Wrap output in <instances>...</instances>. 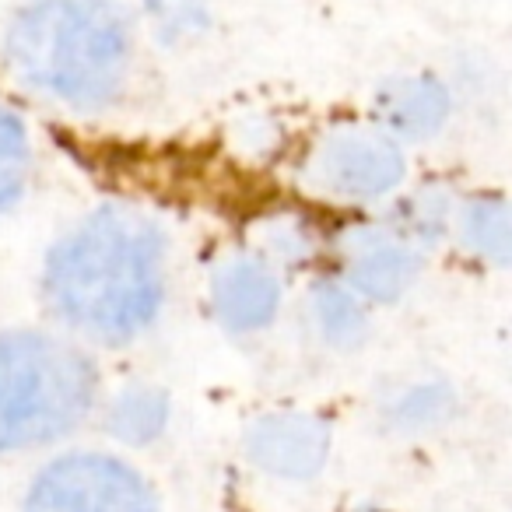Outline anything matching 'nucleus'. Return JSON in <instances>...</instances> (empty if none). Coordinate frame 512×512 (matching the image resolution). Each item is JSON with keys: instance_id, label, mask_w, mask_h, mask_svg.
Wrapping results in <instances>:
<instances>
[{"instance_id": "1", "label": "nucleus", "mask_w": 512, "mask_h": 512, "mask_svg": "<svg viewBox=\"0 0 512 512\" xmlns=\"http://www.w3.org/2000/svg\"><path fill=\"white\" fill-rule=\"evenodd\" d=\"M169 288V242L148 211L109 204L50 249L43 295L53 316L99 344L137 341L155 327Z\"/></svg>"}, {"instance_id": "2", "label": "nucleus", "mask_w": 512, "mask_h": 512, "mask_svg": "<svg viewBox=\"0 0 512 512\" xmlns=\"http://www.w3.org/2000/svg\"><path fill=\"white\" fill-rule=\"evenodd\" d=\"M4 64L36 95L99 113L134 67V18L120 0H32L4 25Z\"/></svg>"}, {"instance_id": "3", "label": "nucleus", "mask_w": 512, "mask_h": 512, "mask_svg": "<svg viewBox=\"0 0 512 512\" xmlns=\"http://www.w3.org/2000/svg\"><path fill=\"white\" fill-rule=\"evenodd\" d=\"M92 358L43 330L0 334V453L50 446L92 414Z\"/></svg>"}, {"instance_id": "4", "label": "nucleus", "mask_w": 512, "mask_h": 512, "mask_svg": "<svg viewBox=\"0 0 512 512\" xmlns=\"http://www.w3.org/2000/svg\"><path fill=\"white\" fill-rule=\"evenodd\" d=\"M316 193L344 204H376L404 186L407 158L376 123H341L313 144L302 169Z\"/></svg>"}, {"instance_id": "5", "label": "nucleus", "mask_w": 512, "mask_h": 512, "mask_svg": "<svg viewBox=\"0 0 512 512\" xmlns=\"http://www.w3.org/2000/svg\"><path fill=\"white\" fill-rule=\"evenodd\" d=\"M22 512H162L151 481L109 453H67L46 463L25 491Z\"/></svg>"}, {"instance_id": "6", "label": "nucleus", "mask_w": 512, "mask_h": 512, "mask_svg": "<svg viewBox=\"0 0 512 512\" xmlns=\"http://www.w3.org/2000/svg\"><path fill=\"white\" fill-rule=\"evenodd\" d=\"M425 267V249L393 221L358 225L341 239V278L365 302H397L414 288Z\"/></svg>"}, {"instance_id": "7", "label": "nucleus", "mask_w": 512, "mask_h": 512, "mask_svg": "<svg viewBox=\"0 0 512 512\" xmlns=\"http://www.w3.org/2000/svg\"><path fill=\"white\" fill-rule=\"evenodd\" d=\"M334 432L320 414L271 411L249 425L246 456L278 481H309L330 460Z\"/></svg>"}, {"instance_id": "8", "label": "nucleus", "mask_w": 512, "mask_h": 512, "mask_svg": "<svg viewBox=\"0 0 512 512\" xmlns=\"http://www.w3.org/2000/svg\"><path fill=\"white\" fill-rule=\"evenodd\" d=\"M285 285L264 253H232L211 274L214 320L228 334H256L281 313Z\"/></svg>"}, {"instance_id": "9", "label": "nucleus", "mask_w": 512, "mask_h": 512, "mask_svg": "<svg viewBox=\"0 0 512 512\" xmlns=\"http://www.w3.org/2000/svg\"><path fill=\"white\" fill-rule=\"evenodd\" d=\"M453 95L435 74L393 78L376 95V127L393 141H428L449 123Z\"/></svg>"}, {"instance_id": "10", "label": "nucleus", "mask_w": 512, "mask_h": 512, "mask_svg": "<svg viewBox=\"0 0 512 512\" xmlns=\"http://www.w3.org/2000/svg\"><path fill=\"white\" fill-rule=\"evenodd\" d=\"M309 309H313L316 334L337 351H358L372 334V313L369 302L341 278V274H330V278L316 281L313 295H309Z\"/></svg>"}, {"instance_id": "11", "label": "nucleus", "mask_w": 512, "mask_h": 512, "mask_svg": "<svg viewBox=\"0 0 512 512\" xmlns=\"http://www.w3.org/2000/svg\"><path fill=\"white\" fill-rule=\"evenodd\" d=\"M453 232L484 264L505 267L512 249L509 204L502 193H477L453 211Z\"/></svg>"}, {"instance_id": "12", "label": "nucleus", "mask_w": 512, "mask_h": 512, "mask_svg": "<svg viewBox=\"0 0 512 512\" xmlns=\"http://www.w3.org/2000/svg\"><path fill=\"white\" fill-rule=\"evenodd\" d=\"M169 425V397L151 386H134L120 393L106 411V428L127 446H148Z\"/></svg>"}, {"instance_id": "13", "label": "nucleus", "mask_w": 512, "mask_h": 512, "mask_svg": "<svg viewBox=\"0 0 512 512\" xmlns=\"http://www.w3.org/2000/svg\"><path fill=\"white\" fill-rule=\"evenodd\" d=\"M32 172V141L22 116L0 102V211L25 197Z\"/></svg>"}, {"instance_id": "14", "label": "nucleus", "mask_w": 512, "mask_h": 512, "mask_svg": "<svg viewBox=\"0 0 512 512\" xmlns=\"http://www.w3.org/2000/svg\"><path fill=\"white\" fill-rule=\"evenodd\" d=\"M456 411V393L449 383H414L400 393L390 404V421L393 428H404V432H428V428H439L453 418Z\"/></svg>"}, {"instance_id": "15", "label": "nucleus", "mask_w": 512, "mask_h": 512, "mask_svg": "<svg viewBox=\"0 0 512 512\" xmlns=\"http://www.w3.org/2000/svg\"><path fill=\"white\" fill-rule=\"evenodd\" d=\"M148 15L165 39H186L204 29V8L197 0H148Z\"/></svg>"}, {"instance_id": "16", "label": "nucleus", "mask_w": 512, "mask_h": 512, "mask_svg": "<svg viewBox=\"0 0 512 512\" xmlns=\"http://www.w3.org/2000/svg\"><path fill=\"white\" fill-rule=\"evenodd\" d=\"M348 512H386V509H379V505H355V509H348Z\"/></svg>"}]
</instances>
